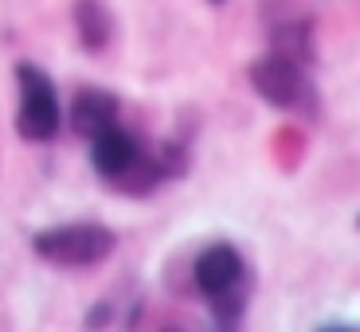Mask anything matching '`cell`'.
<instances>
[{
	"mask_svg": "<svg viewBox=\"0 0 360 332\" xmlns=\"http://www.w3.org/2000/svg\"><path fill=\"white\" fill-rule=\"evenodd\" d=\"M117 234L106 223H63V227H47V231L32 234V251L51 266L63 270H86L98 266L114 254Z\"/></svg>",
	"mask_w": 360,
	"mask_h": 332,
	"instance_id": "cell-1",
	"label": "cell"
},
{
	"mask_svg": "<svg viewBox=\"0 0 360 332\" xmlns=\"http://www.w3.org/2000/svg\"><path fill=\"white\" fill-rule=\"evenodd\" d=\"M16 86H20L16 133L32 145L55 141L59 129H63V109H59V90H55V82L36 63H16Z\"/></svg>",
	"mask_w": 360,
	"mask_h": 332,
	"instance_id": "cell-2",
	"label": "cell"
},
{
	"mask_svg": "<svg viewBox=\"0 0 360 332\" xmlns=\"http://www.w3.org/2000/svg\"><path fill=\"white\" fill-rule=\"evenodd\" d=\"M247 79H251L255 94H259L266 106L290 109V114H314L317 90H314V82H309L306 67H297V63H290V59H282V55L266 51L262 59H255V63L247 67Z\"/></svg>",
	"mask_w": 360,
	"mask_h": 332,
	"instance_id": "cell-3",
	"label": "cell"
},
{
	"mask_svg": "<svg viewBox=\"0 0 360 332\" xmlns=\"http://www.w3.org/2000/svg\"><path fill=\"white\" fill-rule=\"evenodd\" d=\"M192 281H196V289L212 301V297H219V293H231V289L247 286V262L231 243H212L196 254Z\"/></svg>",
	"mask_w": 360,
	"mask_h": 332,
	"instance_id": "cell-4",
	"label": "cell"
},
{
	"mask_svg": "<svg viewBox=\"0 0 360 332\" xmlns=\"http://www.w3.org/2000/svg\"><path fill=\"white\" fill-rule=\"evenodd\" d=\"M141 153H145V145L122 121H114V126H106L102 133L90 137V168L98 172L106 184H114L117 176H126Z\"/></svg>",
	"mask_w": 360,
	"mask_h": 332,
	"instance_id": "cell-5",
	"label": "cell"
},
{
	"mask_svg": "<svg viewBox=\"0 0 360 332\" xmlns=\"http://www.w3.org/2000/svg\"><path fill=\"white\" fill-rule=\"evenodd\" d=\"M114 121H122V102H117L114 90H102V86H86L75 94L71 102V129L79 137H94L102 133L106 126H114Z\"/></svg>",
	"mask_w": 360,
	"mask_h": 332,
	"instance_id": "cell-6",
	"label": "cell"
},
{
	"mask_svg": "<svg viewBox=\"0 0 360 332\" xmlns=\"http://www.w3.org/2000/svg\"><path fill=\"white\" fill-rule=\"evenodd\" d=\"M75 32H79L82 51H106L114 39V12L106 0H75Z\"/></svg>",
	"mask_w": 360,
	"mask_h": 332,
	"instance_id": "cell-7",
	"label": "cell"
},
{
	"mask_svg": "<svg viewBox=\"0 0 360 332\" xmlns=\"http://www.w3.org/2000/svg\"><path fill=\"white\" fill-rule=\"evenodd\" d=\"M270 51L297 67H314V59H317L314 24L309 20H282V24H274L270 27Z\"/></svg>",
	"mask_w": 360,
	"mask_h": 332,
	"instance_id": "cell-8",
	"label": "cell"
},
{
	"mask_svg": "<svg viewBox=\"0 0 360 332\" xmlns=\"http://www.w3.org/2000/svg\"><path fill=\"white\" fill-rule=\"evenodd\" d=\"M247 301H251V286H239L231 293H219L212 297V324L216 328H239L243 324V313H247Z\"/></svg>",
	"mask_w": 360,
	"mask_h": 332,
	"instance_id": "cell-9",
	"label": "cell"
},
{
	"mask_svg": "<svg viewBox=\"0 0 360 332\" xmlns=\"http://www.w3.org/2000/svg\"><path fill=\"white\" fill-rule=\"evenodd\" d=\"M207 4H224V0H207Z\"/></svg>",
	"mask_w": 360,
	"mask_h": 332,
	"instance_id": "cell-10",
	"label": "cell"
},
{
	"mask_svg": "<svg viewBox=\"0 0 360 332\" xmlns=\"http://www.w3.org/2000/svg\"><path fill=\"white\" fill-rule=\"evenodd\" d=\"M356 227H360V223H356Z\"/></svg>",
	"mask_w": 360,
	"mask_h": 332,
	"instance_id": "cell-11",
	"label": "cell"
}]
</instances>
